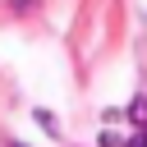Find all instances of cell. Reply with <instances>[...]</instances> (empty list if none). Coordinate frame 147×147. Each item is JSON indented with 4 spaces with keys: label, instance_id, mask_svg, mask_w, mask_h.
Masks as SVG:
<instances>
[{
    "label": "cell",
    "instance_id": "obj_2",
    "mask_svg": "<svg viewBox=\"0 0 147 147\" xmlns=\"http://www.w3.org/2000/svg\"><path fill=\"white\" fill-rule=\"evenodd\" d=\"M37 124H41L46 133H60V124H55V115H51V110H37Z\"/></svg>",
    "mask_w": 147,
    "mask_h": 147
},
{
    "label": "cell",
    "instance_id": "obj_3",
    "mask_svg": "<svg viewBox=\"0 0 147 147\" xmlns=\"http://www.w3.org/2000/svg\"><path fill=\"white\" fill-rule=\"evenodd\" d=\"M101 147H124V142H119L115 133H101Z\"/></svg>",
    "mask_w": 147,
    "mask_h": 147
},
{
    "label": "cell",
    "instance_id": "obj_5",
    "mask_svg": "<svg viewBox=\"0 0 147 147\" xmlns=\"http://www.w3.org/2000/svg\"><path fill=\"white\" fill-rule=\"evenodd\" d=\"M14 147H18V142H14Z\"/></svg>",
    "mask_w": 147,
    "mask_h": 147
},
{
    "label": "cell",
    "instance_id": "obj_4",
    "mask_svg": "<svg viewBox=\"0 0 147 147\" xmlns=\"http://www.w3.org/2000/svg\"><path fill=\"white\" fill-rule=\"evenodd\" d=\"M129 147H147V133H133V138H129Z\"/></svg>",
    "mask_w": 147,
    "mask_h": 147
},
{
    "label": "cell",
    "instance_id": "obj_1",
    "mask_svg": "<svg viewBox=\"0 0 147 147\" xmlns=\"http://www.w3.org/2000/svg\"><path fill=\"white\" fill-rule=\"evenodd\" d=\"M129 115H133V124H138V129H147V96H138V101L129 106Z\"/></svg>",
    "mask_w": 147,
    "mask_h": 147
}]
</instances>
